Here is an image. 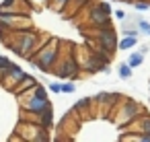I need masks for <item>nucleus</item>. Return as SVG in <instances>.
<instances>
[{"instance_id": "obj_2", "label": "nucleus", "mask_w": 150, "mask_h": 142, "mask_svg": "<svg viewBox=\"0 0 150 142\" xmlns=\"http://www.w3.org/2000/svg\"><path fill=\"white\" fill-rule=\"evenodd\" d=\"M62 45H64V41L62 39H56V37H50L27 62L31 64V66H35L37 70H41L43 74H50V72H54V68H56V64H58V60L62 58Z\"/></svg>"}, {"instance_id": "obj_10", "label": "nucleus", "mask_w": 150, "mask_h": 142, "mask_svg": "<svg viewBox=\"0 0 150 142\" xmlns=\"http://www.w3.org/2000/svg\"><path fill=\"white\" fill-rule=\"evenodd\" d=\"M136 45H138V35H121V39L117 43V50L127 52V50H134Z\"/></svg>"}, {"instance_id": "obj_7", "label": "nucleus", "mask_w": 150, "mask_h": 142, "mask_svg": "<svg viewBox=\"0 0 150 142\" xmlns=\"http://www.w3.org/2000/svg\"><path fill=\"white\" fill-rule=\"evenodd\" d=\"M107 25H111V15H107L99 6V2L93 4L88 9V27L91 29H97V27H107Z\"/></svg>"}, {"instance_id": "obj_12", "label": "nucleus", "mask_w": 150, "mask_h": 142, "mask_svg": "<svg viewBox=\"0 0 150 142\" xmlns=\"http://www.w3.org/2000/svg\"><path fill=\"white\" fill-rule=\"evenodd\" d=\"M91 105H93V99H91V97H82V99H78V101L74 103L72 113H78V111H88V109H91Z\"/></svg>"}, {"instance_id": "obj_5", "label": "nucleus", "mask_w": 150, "mask_h": 142, "mask_svg": "<svg viewBox=\"0 0 150 142\" xmlns=\"http://www.w3.org/2000/svg\"><path fill=\"white\" fill-rule=\"evenodd\" d=\"M54 72H56V76H60V78H64V80H74V78L80 76L82 68H80V62L76 60L74 52H70V54L62 52V58L58 60Z\"/></svg>"}, {"instance_id": "obj_6", "label": "nucleus", "mask_w": 150, "mask_h": 142, "mask_svg": "<svg viewBox=\"0 0 150 142\" xmlns=\"http://www.w3.org/2000/svg\"><path fill=\"white\" fill-rule=\"evenodd\" d=\"M93 41H95V48H99V50H103V52H107L111 56H113V52L117 50V43H119L113 25L93 29Z\"/></svg>"}, {"instance_id": "obj_11", "label": "nucleus", "mask_w": 150, "mask_h": 142, "mask_svg": "<svg viewBox=\"0 0 150 142\" xmlns=\"http://www.w3.org/2000/svg\"><path fill=\"white\" fill-rule=\"evenodd\" d=\"M132 74H134V68H132L127 62H119V64H117V76H119L121 80H129Z\"/></svg>"}, {"instance_id": "obj_19", "label": "nucleus", "mask_w": 150, "mask_h": 142, "mask_svg": "<svg viewBox=\"0 0 150 142\" xmlns=\"http://www.w3.org/2000/svg\"><path fill=\"white\" fill-rule=\"evenodd\" d=\"M29 6L35 9V11H39L43 6H50V0H29Z\"/></svg>"}, {"instance_id": "obj_1", "label": "nucleus", "mask_w": 150, "mask_h": 142, "mask_svg": "<svg viewBox=\"0 0 150 142\" xmlns=\"http://www.w3.org/2000/svg\"><path fill=\"white\" fill-rule=\"evenodd\" d=\"M47 39H50V35L39 33V31H35L33 27H23V29L8 31L0 41H2L15 56L29 60V58H31V56L47 41Z\"/></svg>"}, {"instance_id": "obj_20", "label": "nucleus", "mask_w": 150, "mask_h": 142, "mask_svg": "<svg viewBox=\"0 0 150 142\" xmlns=\"http://www.w3.org/2000/svg\"><path fill=\"white\" fill-rule=\"evenodd\" d=\"M47 91L54 93V95H58V93H60V82H50V84H47Z\"/></svg>"}, {"instance_id": "obj_8", "label": "nucleus", "mask_w": 150, "mask_h": 142, "mask_svg": "<svg viewBox=\"0 0 150 142\" xmlns=\"http://www.w3.org/2000/svg\"><path fill=\"white\" fill-rule=\"evenodd\" d=\"M37 82H39V80H37V78H35L33 74H29V72H27V74H25V76H23V78L19 80V84H17V87L13 89V95L21 99V97H23V95H25L27 91H31V89H33V87H35Z\"/></svg>"}, {"instance_id": "obj_14", "label": "nucleus", "mask_w": 150, "mask_h": 142, "mask_svg": "<svg viewBox=\"0 0 150 142\" xmlns=\"http://www.w3.org/2000/svg\"><path fill=\"white\" fill-rule=\"evenodd\" d=\"M68 4H70V0H52V2H50V6H52L56 13H60V15H66Z\"/></svg>"}, {"instance_id": "obj_18", "label": "nucleus", "mask_w": 150, "mask_h": 142, "mask_svg": "<svg viewBox=\"0 0 150 142\" xmlns=\"http://www.w3.org/2000/svg\"><path fill=\"white\" fill-rule=\"evenodd\" d=\"M138 31L148 35V31H150V21H146V19H142V17H138Z\"/></svg>"}, {"instance_id": "obj_21", "label": "nucleus", "mask_w": 150, "mask_h": 142, "mask_svg": "<svg viewBox=\"0 0 150 142\" xmlns=\"http://www.w3.org/2000/svg\"><path fill=\"white\" fill-rule=\"evenodd\" d=\"M113 17H115L117 21H123V19H125V11H121V9H117V11H113Z\"/></svg>"}, {"instance_id": "obj_23", "label": "nucleus", "mask_w": 150, "mask_h": 142, "mask_svg": "<svg viewBox=\"0 0 150 142\" xmlns=\"http://www.w3.org/2000/svg\"><path fill=\"white\" fill-rule=\"evenodd\" d=\"M148 37H150V31H148Z\"/></svg>"}, {"instance_id": "obj_4", "label": "nucleus", "mask_w": 150, "mask_h": 142, "mask_svg": "<svg viewBox=\"0 0 150 142\" xmlns=\"http://www.w3.org/2000/svg\"><path fill=\"white\" fill-rule=\"evenodd\" d=\"M115 124L121 128V130H125L127 126H132L140 115H144V107L142 105H138L136 101H132V99H123L119 105H115Z\"/></svg>"}, {"instance_id": "obj_17", "label": "nucleus", "mask_w": 150, "mask_h": 142, "mask_svg": "<svg viewBox=\"0 0 150 142\" xmlns=\"http://www.w3.org/2000/svg\"><path fill=\"white\" fill-rule=\"evenodd\" d=\"M74 91H76V84H74V80L60 82V93H66V95H70V93H74Z\"/></svg>"}, {"instance_id": "obj_13", "label": "nucleus", "mask_w": 150, "mask_h": 142, "mask_svg": "<svg viewBox=\"0 0 150 142\" xmlns=\"http://www.w3.org/2000/svg\"><path fill=\"white\" fill-rule=\"evenodd\" d=\"M144 58H146L144 54H140V52H132V54H129V58H127L125 62H127L132 68H138V66H142V64H144Z\"/></svg>"}, {"instance_id": "obj_16", "label": "nucleus", "mask_w": 150, "mask_h": 142, "mask_svg": "<svg viewBox=\"0 0 150 142\" xmlns=\"http://www.w3.org/2000/svg\"><path fill=\"white\" fill-rule=\"evenodd\" d=\"M132 6L140 13H146V11H150V0H134Z\"/></svg>"}, {"instance_id": "obj_22", "label": "nucleus", "mask_w": 150, "mask_h": 142, "mask_svg": "<svg viewBox=\"0 0 150 142\" xmlns=\"http://www.w3.org/2000/svg\"><path fill=\"white\" fill-rule=\"evenodd\" d=\"M138 52H140V54H144V56H146V54H148V45H146V43H142V45H140V48H138Z\"/></svg>"}, {"instance_id": "obj_3", "label": "nucleus", "mask_w": 150, "mask_h": 142, "mask_svg": "<svg viewBox=\"0 0 150 142\" xmlns=\"http://www.w3.org/2000/svg\"><path fill=\"white\" fill-rule=\"evenodd\" d=\"M50 91L43 87V84H35L31 91H27L23 97H21V113L27 117V119H33L35 115H39L41 111H45L47 107H52L50 103Z\"/></svg>"}, {"instance_id": "obj_15", "label": "nucleus", "mask_w": 150, "mask_h": 142, "mask_svg": "<svg viewBox=\"0 0 150 142\" xmlns=\"http://www.w3.org/2000/svg\"><path fill=\"white\" fill-rule=\"evenodd\" d=\"M0 11H19V0H2Z\"/></svg>"}, {"instance_id": "obj_9", "label": "nucleus", "mask_w": 150, "mask_h": 142, "mask_svg": "<svg viewBox=\"0 0 150 142\" xmlns=\"http://www.w3.org/2000/svg\"><path fill=\"white\" fill-rule=\"evenodd\" d=\"M33 119L37 124H41L45 130H52V126H54V107H47L45 111H41L39 115H35Z\"/></svg>"}]
</instances>
